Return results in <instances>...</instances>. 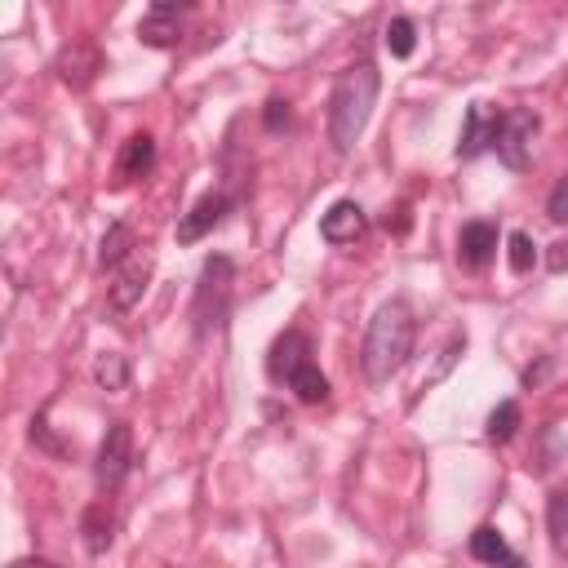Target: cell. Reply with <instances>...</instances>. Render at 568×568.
Wrapping results in <instances>:
<instances>
[{"label": "cell", "instance_id": "6da1fadb", "mask_svg": "<svg viewBox=\"0 0 568 568\" xmlns=\"http://www.w3.org/2000/svg\"><path fill=\"white\" fill-rule=\"evenodd\" d=\"M413 337H417V320L404 302H386L377 306V315L368 320V333H364V346H359V368L373 386L390 382L404 359L413 355Z\"/></svg>", "mask_w": 568, "mask_h": 568}, {"label": "cell", "instance_id": "7a4b0ae2", "mask_svg": "<svg viewBox=\"0 0 568 568\" xmlns=\"http://www.w3.org/2000/svg\"><path fill=\"white\" fill-rule=\"evenodd\" d=\"M377 89H382V75L373 62H351L337 84H333V98H328V138L337 151H351L373 115V102H377Z\"/></svg>", "mask_w": 568, "mask_h": 568}, {"label": "cell", "instance_id": "3957f363", "mask_svg": "<svg viewBox=\"0 0 568 568\" xmlns=\"http://www.w3.org/2000/svg\"><path fill=\"white\" fill-rule=\"evenodd\" d=\"M231 275H235L231 257H222V253L204 257L200 284H195V302H191V320H195V333L200 337L213 333V328H222L226 306H231Z\"/></svg>", "mask_w": 568, "mask_h": 568}, {"label": "cell", "instance_id": "277c9868", "mask_svg": "<svg viewBox=\"0 0 568 568\" xmlns=\"http://www.w3.org/2000/svg\"><path fill=\"white\" fill-rule=\"evenodd\" d=\"M129 462H133V430L129 422H111L102 444H98V462H93V479L98 488H120V479L129 475Z\"/></svg>", "mask_w": 568, "mask_h": 568}, {"label": "cell", "instance_id": "5b68a950", "mask_svg": "<svg viewBox=\"0 0 568 568\" xmlns=\"http://www.w3.org/2000/svg\"><path fill=\"white\" fill-rule=\"evenodd\" d=\"M532 138H537V115H532V111H506V115H501L497 155L506 160V169H524V164H528Z\"/></svg>", "mask_w": 568, "mask_h": 568}, {"label": "cell", "instance_id": "8992f818", "mask_svg": "<svg viewBox=\"0 0 568 568\" xmlns=\"http://www.w3.org/2000/svg\"><path fill=\"white\" fill-rule=\"evenodd\" d=\"M497 133H501V111H488V106H470L466 111V129H462V142H457V160H475L484 155L488 146H497Z\"/></svg>", "mask_w": 568, "mask_h": 568}, {"label": "cell", "instance_id": "52a82bcc", "mask_svg": "<svg viewBox=\"0 0 568 568\" xmlns=\"http://www.w3.org/2000/svg\"><path fill=\"white\" fill-rule=\"evenodd\" d=\"M364 231H368V217H364V209H359L355 200H337V204H328V213L320 217V235H324L328 244H355Z\"/></svg>", "mask_w": 568, "mask_h": 568}, {"label": "cell", "instance_id": "ba28073f", "mask_svg": "<svg viewBox=\"0 0 568 568\" xmlns=\"http://www.w3.org/2000/svg\"><path fill=\"white\" fill-rule=\"evenodd\" d=\"M306 359H311V342H306V333H302V328H288V333H280V337L271 342L266 373H271L275 382H288Z\"/></svg>", "mask_w": 568, "mask_h": 568}, {"label": "cell", "instance_id": "9c48e42d", "mask_svg": "<svg viewBox=\"0 0 568 568\" xmlns=\"http://www.w3.org/2000/svg\"><path fill=\"white\" fill-rule=\"evenodd\" d=\"M98 71H102V53H98V44H67L62 53H58V75H62V84H71V89H89L93 80H98Z\"/></svg>", "mask_w": 568, "mask_h": 568}, {"label": "cell", "instance_id": "30bf717a", "mask_svg": "<svg viewBox=\"0 0 568 568\" xmlns=\"http://www.w3.org/2000/svg\"><path fill=\"white\" fill-rule=\"evenodd\" d=\"M138 40L151 44V49H173L182 40V22H178V9L173 4H151L146 18L138 22Z\"/></svg>", "mask_w": 568, "mask_h": 568}, {"label": "cell", "instance_id": "8fae6325", "mask_svg": "<svg viewBox=\"0 0 568 568\" xmlns=\"http://www.w3.org/2000/svg\"><path fill=\"white\" fill-rule=\"evenodd\" d=\"M222 213H226V195H222V191L200 195V200L191 204V213L178 222V240H182V244H195L200 235H209V231L222 222Z\"/></svg>", "mask_w": 568, "mask_h": 568}, {"label": "cell", "instance_id": "7c38bea8", "mask_svg": "<svg viewBox=\"0 0 568 568\" xmlns=\"http://www.w3.org/2000/svg\"><path fill=\"white\" fill-rule=\"evenodd\" d=\"M146 275H151V253H133V257L120 266L115 284H111V306H115V311H129V306L142 297Z\"/></svg>", "mask_w": 568, "mask_h": 568}, {"label": "cell", "instance_id": "4fadbf2b", "mask_svg": "<svg viewBox=\"0 0 568 568\" xmlns=\"http://www.w3.org/2000/svg\"><path fill=\"white\" fill-rule=\"evenodd\" d=\"M493 248H497V226H493V222H466V226H462V235H457V257H462V266L479 271V266L493 257Z\"/></svg>", "mask_w": 568, "mask_h": 568}, {"label": "cell", "instance_id": "5bb4252c", "mask_svg": "<svg viewBox=\"0 0 568 568\" xmlns=\"http://www.w3.org/2000/svg\"><path fill=\"white\" fill-rule=\"evenodd\" d=\"M470 555L479 559V564H497V568H524V559L506 546V537L493 528V524H484V528H475L470 532Z\"/></svg>", "mask_w": 568, "mask_h": 568}, {"label": "cell", "instance_id": "9a60e30c", "mask_svg": "<svg viewBox=\"0 0 568 568\" xmlns=\"http://www.w3.org/2000/svg\"><path fill=\"white\" fill-rule=\"evenodd\" d=\"M151 164H155V138H151V133H133V138L124 142V151H120L115 182H133V178L151 173Z\"/></svg>", "mask_w": 568, "mask_h": 568}, {"label": "cell", "instance_id": "2e32d148", "mask_svg": "<svg viewBox=\"0 0 568 568\" xmlns=\"http://www.w3.org/2000/svg\"><path fill=\"white\" fill-rule=\"evenodd\" d=\"M133 248H138L133 226H129V222H111L106 235H102V244H98V262L111 266V271H120V266L133 257Z\"/></svg>", "mask_w": 568, "mask_h": 568}, {"label": "cell", "instance_id": "e0dca14e", "mask_svg": "<svg viewBox=\"0 0 568 568\" xmlns=\"http://www.w3.org/2000/svg\"><path fill=\"white\" fill-rule=\"evenodd\" d=\"M546 532L559 559H568V493H550L546 501Z\"/></svg>", "mask_w": 568, "mask_h": 568}, {"label": "cell", "instance_id": "ac0fdd59", "mask_svg": "<svg viewBox=\"0 0 568 568\" xmlns=\"http://www.w3.org/2000/svg\"><path fill=\"white\" fill-rule=\"evenodd\" d=\"M93 382H98L102 390H124V386H129V359H124L120 351H102V355L93 359Z\"/></svg>", "mask_w": 568, "mask_h": 568}, {"label": "cell", "instance_id": "d6986e66", "mask_svg": "<svg viewBox=\"0 0 568 568\" xmlns=\"http://www.w3.org/2000/svg\"><path fill=\"white\" fill-rule=\"evenodd\" d=\"M288 390H293L302 404H320V399H328V377H324V373H320V368L306 359V364H302V368L288 377Z\"/></svg>", "mask_w": 568, "mask_h": 568}, {"label": "cell", "instance_id": "ffe728a7", "mask_svg": "<svg viewBox=\"0 0 568 568\" xmlns=\"http://www.w3.org/2000/svg\"><path fill=\"white\" fill-rule=\"evenodd\" d=\"M84 546H89V555H102L111 546V515H106V506H89L84 510Z\"/></svg>", "mask_w": 568, "mask_h": 568}, {"label": "cell", "instance_id": "44dd1931", "mask_svg": "<svg viewBox=\"0 0 568 568\" xmlns=\"http://www.w3.org/2000/svg\"><path fill=\"white\" fill-rule=\"evenodd\" d=\"M386 49H390V58H413L417 31H413L408 18H390V22H386Z\"/></svg>", "mask_w": 568, "mask_h": 568}, {"label": "cell", "instance_id": "7402d4cb", "mask_svg": "<svg viewBox=\"0 0 568 568\" xmlns=\"http://www.w3.org/2000/svg\"><path fill=\"white\" fill-rule=\"evenodd\" d=\"M515 426H519V404H515V399H501V404L488 413V439L506 444V439L515 435Z\"/></svg>", "mask_w": 568, "mask_h": 568}, {"label": "cell", "instance_id": "603a6c76", "mask_svg": "<svg viewBox=\"0 0 568 568\" xmlns=\"http://www.w3.org/2000/svg\"><path fill=\"white\" fill-rule=\"evenodd\" d=\"M506 248H510V271H515V275L532 271V262H537V248H532V240H528L524 231H515V235L506 240Z\"/></svg>", "mask_w": 568, "mask_h": 568}, {"label": "cell", "instance_id": "cb8c5ba5", "mask_svg": "<svg viewBox=\"0 0 568 568\" xmlns=\"http://www.w3.org/2000/svg\"><path fill=\"white\" fill-rule=\"evenodd\" d=\"M546 217L550 222H559V226H568V173L550 186V200H546Z\"/></svg>", "mask_w": 568, "mask_h": 568}, {"label": "cell", "instance_id": "d4e9b609", "mask_svg": "<svg viewBox=\"0 0 568 568\" xmlns=\"http://www.w3.org/2000/svg\"><path fill=\"white\" fill-rule=\"evenodd\" d=\"M262 120H266V129H271V133H280V129L288 124V102H284V98H271V102H266V111H262Z\"/></svg>", "mask_w": 568, "mask_h": 568}, {"label": "cell", "instance_id": "484cf974", "mask_svg": "<svg viewBox=\"0 0 568 568\" xmlns=\"http://www.w3.org/2000/svg\"><path fill=\"white\" fill-rule=\"evenodd\" d=\"M568 266V244H555V253H550V271H564Z\"/></svg>", "mask_w": 568, "mask_h": 568}, {"label": "cell", "instance_id": "4316f807", "mask_svg": "<svg viewBox=\"0 0 568 568\" xmlns=\"http://www.w3.org/2000/svg\"><path fill=\"white\" fill-rule=\"evenodd\" d=\"M9 568H58V564H49V559H13Z\"/></svg>", "mask_w": 568, "mask_h": 568}]
</instances>
